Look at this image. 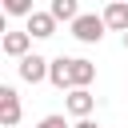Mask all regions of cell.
I'll use <instances>...</instances> for the list:
<instances>
[{
  "label": "cell",
  "instance_id": "cell-7",
  "mask_svg": "<svg viewBox=\"0 0 128 128\" xmlns=\"http://www.w3.org/2000/svg\"><path fill=\"white\" fill-rule=\"evenodd\" d=\"M0 48H4V56L20 60V56H28V48H32V32H4Z\"/></svg>",
  "mask_w": 128,
  "mask_h": 128
},
{
  "label": "cell",
  "instance_id": "cell-1",
  "mask_svg": "<svg viewBox=\"0 0 128 128\" xmlns=\"http://www.w3.org/2000/svg\"><path fill=\"white\" fill-rule=\"evenodd\" d=\"M104 32H108V24H104V16H96V12H80V16L72 20V36H76L80 44H100Z\"/></svg>",
  "mask_w": 128,
  "mask_h": 128
},
{
  "label": "cell",
  "instance_id": "cell-6",
  "mask_svg": "<svg viewBox=\"0 0 128 128\" xmlns=\"http://www.w3.org/2000/svg\"><path fill=\"white\" fill-rule=\"evenodd\" d=\"M56 24H60V20H56L52 12H32V16H28V28H24V32H32L36 40H48V36H56Z\"/></svg>",
  "mask_w": 128,
  "mask_h": 128
},
{
  "label": "cell",
  "instance_id": "cell-4",
  "mask_svg": "<svg viewBox=\"0 0 128 128\" xmlns=\"http://www.w3.org/2000/svg\"><path fill=\"white\" fill-rule=\"evenodd\" d=\"M64 108H68V116L84 120V116H92V108H96V96H92L88 88H72V92H68V100H64Z\"/></svg>",
  "mask_w": 128,
  "mask_h": 128
},
{
  "label": "cell",
  "instance_id": "cell-9",
  "mask_svg": "<svg viewBox=\"0 0 128 128\" xmlns=\"http://www.w3.org/2000/svg\"><path fill=\"white\" fill-rule=\"evenodd\" d=\"M96 80V64L84 56H72V88H88Z\"/></svg>",
  "mask_w": 128,
  "mask_h": 128
},
{
  "label": "cell",
  "instance_id": "cell-15",
  "mask_svg": "<svg viewBox=\"0 0 128 128\" xmlns=\"http://www.w3.org/2000/svg\"><path fill=\"white\" fill-rule=\"evenodd\" d=\"M16 128H20V124H16Z\"/></svg>",
  "mask_w": 128,
  "mask_h": 128
},
{
  "label": "cell",
  "instance_id": "cell-11",
  "mask_svg": "<svg viewBox=\"0 0 128 128\" xmlns=\"http://www.w3.org/2000/svg\"><path fill=\"white\" fill-rule=\"evenodd\" d=\"M8 16H32V0H4Z\"/></svg>",
  "mask_w": 128,
  "mask_h": 128
},
{
  "label": "cell",
  "instance_id": "cell-13",
  "mask_svg": "<svg viewBox=\"0 0 128 128\" xmlns=\"http://www.w3.org/2000/svg\"><path fill=\"white\" fill-rule=\"evenodd\" d=\"M72 128H100V124H96V120H92V116H84V120H76V124H72Z\"/></svg>",
  "mask_w": 128,
  "mask_h": 128
},
{
  "label": "cell",
  "instance_id": "cell-5",
  "mask_svg": "<svg viewBox=\"0 0 128 128\" xmlns=\"http://www.w3.org/2000/svg\"><path fill=\"white\" fill-rule=\"evenodd\" d=\"M48 84L60 92H72V56H56L48 68Z\"/></svg>",
  "mask_w": 128,
  "mask_h": 128
},
{
  "label": "cell",
  "instance_id": "cell-8",
  "mask_svg": "<svg viewBox=\"0 0 128 128\" xmlns=\"http://www.w3.org/2000/svg\"><path fill=\"white\" fill-rule=\"evenodd\" d=\"M104 24H108L112 32H128V0H108Z\"/></svg>",
  "mask_w": 128,
  "mask_h": 128
},
{
  "label": "cell",
  "instance_id": "cell-10",
  "mask_svg": "<svg viewBox=\"0 0 128 128\" xmlns=\"http://www.w3.org/2000/svg\"><path fill=\"white\" fill-rule=\"evenodd\" d=\"M48 12H52L56 20H68V24H72V20L80 16V0H52Z\"/></svg>",
  "mask_w": 128,
  "mask_h": 128
},
{
  "label": "cell",
  "instance_id": "cell-2",
  "mask_svg": "<svg viewBox=\"0 0 128 128\" xmlns=\"http://www.w3.org/2000/svg\"><path fill=\"white\" fill-rule=\"evenodd\" d=\"M48 68H52V60H44V56H36V52H28V56L16 60V72H20L24 84H40V80H48Z\"/></svg>",
  "mask_w": 128,
  "mask_h": 128
},
{
  "label": "cell",
  "instance_id": "cell-3",
  "mask_svg": "<svg viewBox=\"0 0 128 128\" xmlns=\"http://www.w3.org/2000/svg\"><path fill=\"white\" fill-rule=\"evenodd\" d=\"M0 124L4 128H16L20 124V96L12 84H0Z\"/></svg>",
  "mask_w": 128,
  "mask_h": 128
},
{
  "label": "cell",
  "instance_id": "cell-12",
  "mask_svg": "<svg viewBox=\"0 0 128 128\" xmlns=\"http://www.w3.org/2000/svg\"><path fill=\"white\" fill-rule=\"evenodd\" d=\"M36 128H72V124H68V120L60 116V112H52V116H44V120H40Z\"/></svg>",
  "mask_w": 128,
  "mask_h": 128
},
{
  "label": "cell",
  "instance_id": "cell-14",
  "mask_svg": "<svg viewBox=\"0 0 128 128\" xmlns=\"http://www.w3.org/2000/svg\"><path fill=\"white\" fill-rule=\"evenodd\" d=\"M124 48H128V32H124Z\"/></svg>",
  "mask_w": 128,
  "mask_h": 128
}]
</instances>
